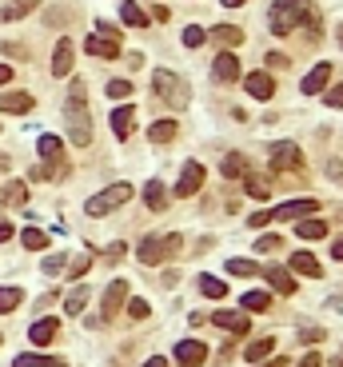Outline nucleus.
<instances>
[{
	"instance_id": "nucleus-1",
	"label": "nucleus",
	"mask_w": 343,
	"mask_h": 367,
	"mask_svg": "<svg viewBox=\"0 0 343 367\" xmlns=\"http://www.w3.org/2000/svg\"><path fill=\"white\" fill-rule=\"evenodd\" d=\"M68 136L76 148L92 144V120H88V100H84V84L76 80L68 92Z\"/></svg>"
},
{
	"instance_id": "nucleus-2",
	"label": "nucleus",
	"mask_w": 343,
	"mask_h": 367,
	"mask_svg": "<svg viewBox=\"0 0 343 367\" xmlns=\"http://www.w3.org/2000/svg\"><path fill=\"white\" fill-rule=\"evenodd\" d=\"M307 8H311V0H276V4H271V16H268L271 32H276V37H292L295 28L304 25Z\"/></svg>"
},
{
	"instance_id": "nucleus-3",
	"label": "nucleus",
	"mask_w": 343,
	"mask_h": 367,
	"mask_svg": "<svg viewBox=\"0 0 343 367\" xmlns=\"http://www.w3.org/2000/svg\"><path fill=\"white\" fill-rule=\"evenodd\" d=\"M156 96L164 100V104H172V108H184L188 104V84H184V76H176L172 68H156Z\"/></svg>"
},
{
	"instance_id": "nucleus-4",
	"label": "nucleus",
	"mask_w": 343,
	"mask_h": 367,
	"mask_svg": "<svg viewBox=\"0 0 343 367\" xmlns=\"http://www.w3.org/2000/svg\"><path fill=\"white\" fill-rule=\"evenodd\" d=\"M176 252H180V236H148L144 244H140V264L156 268V264H164Z\"/></svg>"
},
{
	"instance_id": "nucleus-5",
	"label": "nucleus",
	"mask_w": 343,
	"mask_h": 367,
	"mask_svg": "<svg viewBox=\"0 0 343 367\" xmlns=\"http://www.w3.org/2000/svg\"><path fill=\"white\" fill-rule=\"evenodd\" d=\"M132 200V184H112V188H104V192H96V196L84 204L88 216H104V212L120 208V204H128Z\"/></svg>"
},
{
	"instance_id": "nucleus-6",
	"label": "nucleus",
	"mask_w": 343,
	"mask_h": 367,
	"mask_svg": "<svg viewBox=\"0 0 343 367\" xmlns=\"http://www.w3.org/2000/svg\"><path fill=\"white\" fill-rule=\"evenodd\" d=\"M268 160H271V168H280V172H299L304 168V152H299V144H292V140L271 144Z\"/></svg>"
},
{
	"instance_id": "nucleus-7",
	"label": "nucleus",
	"mask_w": 343,
	"mask_h": 367,
	"mask_svg": "<svg viewBox=\"0 0 343 367\" xmlns=\"http://www.w3.org/2000/svg\"><path fill=\"white\" fill-rule=\"evenodd\" d=\"M208 359V347L200 340H184V343H176V363L180 367H200Z\"/></svg>"
},
{
	"instance_id": "nucleus-8",
	"label": "nucleus",
	"mask_w": 343,
	"mask_h": 367,
	"mask_svg": "<svg viewBox=\"0 0 343 367\" xmlns=\"http://www.w3.org/2000/svg\"><path fill=\"white\" fill-rule=\"evenodd\" d=\"M200 184H204V168H200L196 160H188L184 172H180V184H176V196H196Z\"/></svg>"
},
{
	"instance_id": "nucleus-9",
	"label": "nucleus",
	"mask_w": 343,
	"mask_h": 367,
	"mask_svg": "<svg viewBox=\"0 0 343 367\" xmlns=\"http://www.w3.org/2000/svg\"><path fill=\"white\" fill-rule=\"evenodd\" d=\"M124 300H128V283H124V280H112V283H108V292H104V300H100V311H104V319L116 316Z\"/></svg>"
},
{
	"instance_id": "nucleus-10",
	"label": "nucleus",
	"mask_w": 343,
	"mask_h": 367,
	"mask_svg": "<svg viewBox=\"0 0 343 367\" xmlns=\"http://www.w3.org/2000/svg\"><path fill=\"white\" fill-rule=\"evenodd\" d=\"M319 204L316 200H292V204H280L276 212H268L271 220H304V216H311Z\"/></svg>"
},
{
	"instance_id": "nucleus-11",
	"label": "nucleus",
	"mask_w": 343,
	"mask_h": 367,
	"mask_svg": "<svg viewBox=\"0 0 343 367\" xmlns=\"http://www.w3.org/2000/svg\"><path fill=\"white\" fill-rule=\"evenodd\" d=\"M287 271H295V276H307V280H319V276H323V268H319V259L311 256V252H295V256L287 259Z\"/></svg>"
},
{
	"instance_id": "nucleus-12",
	"label": "nucleus",
	"mask_w": 343,
	"mask_h": 367,
	"mask_svg": "<svg viewBox=\"0 0 343 367\" xmlns=\"http://www.w3.org/2000/svg\"><path fill=\"white\" fill-rule=\"evenodd\" d=\"M212 323L224 331H232V335H247V328H252V323H247V311H216Z\"/></svg>"
},
{
	"instance_id": "nucleus-13",
	"label": "nucleus",
	"mask_w": 343,
	"mask_h": 367,
	"mask_svg": "<svg viewBox=\"0 0 343 367\" xmlns=\"http://www.w3.org/2000/svg\"><path fill=\"white\" fill-rule=\"evenodd\" d=\"M212 72H216V80H224V84H232L235 76H244L240 72V56H235V52H220L216 64H212Z\"/></svg>"
},
{
	"instance_id": "nucleus-14",
	"label": "nucleus",
	"mask_w": 343,
	"mask_h": 367,
	"mask_svg": "<svg viewBox=\"0 0 343 367\" xmlns=\"http://www.w3.org/2000/svg\"><path fill=\"white\" fill-rule=\"evenodd\" d=\"M264 280H268L280 295H292V292H295V280H292V271H287V268H276V264H268V268H264Z\"/></svg>"
},
{
	"instance_id": "nucleus-15",
	"label": "nucleus",
	"mask_w": 343,
	"mask_h": 367,
	"mask_svg": "<svg viewBox=\"0 0 343 367\" xmlns=\"http://www.w3.org/2000/svg\"><path fill=\"white\" fill-rule=\"evenodd\" d=\"M244 88L252 92L256 100H271V92H276V80H271L268 72H252V76H244Z\"/></svg>"
},
{
	"instance_id": "nucleus-16",
	"label": "nucleus",
	"mask_w": 343,
	"mask_h": 367,
	"mask_svg": "<svg viewBox=\"0 0 343 367\" xmlns=\"http://www.w3.org/2000/svg\"><path fill=\"white\" fill-rule=\"evenodd\" d=\"M331 80V64H316L311 72L304 76V96H316V92H323Z\"/></svg>"
},
{
	"instance_id": "nucleus-17",
	"label": "nucleus",
	"mask_w": 343,
	"mask_h": 367,
	"mask_svg": "<svg viewBox=\"0 0 343 367\" xmlns=\"http://www.w3.org/2000/svg\"><path fill=\"white\" fill-rule=\"evenodd\" d=\"M0 112L25 116V112H32V96H28V92H4V96H0Z\"/></svg>"
},
{
	"instance_id": "nucleus-18",
	"label": "nucleus",
	"mask_w": 343,
	"mask_h": 367,
	"mask_svg": "<svg viewBox=\"0 0 343 367\" xmlns=\"http://www.w3.org/2000/svg\"><path fill=\"white\" fill-rule=\"evenodd\" d=\"M84 49L92 52V56H108V60H112V56H120V40L100 37V32H96V37H88V40H84Z\"/></svg>"
},
{
	"instance_id": "nucleus-19",
	"label": "nucleus",
	"mask_w": 343,
	"mask_h": 367,
	"mask_svg": "<svg viewBox=\"0 0 343 367\" xmlns=\"http://www.w3.org/2000/svg\"><path fill=\"white\" fill-rule=\"evenodd\" d=\"M72 72V40H60L52 52V76H68Z\"/></svg>"
},
{
	"instance_id": "nucleus-20",
	"label": "nucleus",
	"mask_w": 343,
	"mask_h": 367,
	"mask_svg": "<svg viewBox=\"0 0 343 367\" xmlns=\"http://www.w3.org/2000/svg\"><path fill=\"white\" fill-rule=\"evenodd\" d=\"M144 204L152 212H164V208H168V188H164L160 180H148L144 184Z\"/></svg>"
},
{
	"instance_id": "nucleus-21",
	"label": "nucleus",
	"mask_w": 343,
	"mask_h": 367,
	"mask_svg": "<svg viewBox=\"0 0 343 367\" xmlns=\"http://www.w3.org/2000/svg\"><path fill=\"white\" fill-rule=\"evenodd\" d=\"M208 40H216V44H224V49H232V44H244V32L235 25H216L208 32Z\"/></svg>"
},
{
	"instance_id": "nucleus-22",
	"label": "nucleus",
	"mask_w": 343,
	"mask_h": 367,
	"mask_svg": "<svg viewBox=\"0 0 343 367\" xmlns=\"http://www.w3.org/2000/svg\"><path fill=\"white\" fill-rule=\"evenodd\" d=\"M40 0H8V4L0 8V25H4V20H20V16H28Z\"/></svg>"
},
{
	"instance_id": "nucleus-23",
	"label": "nucleus",
	"mask_w": 343,
	"mask_h": 367,
	"mask_svg": "<svg viewBox=\"0 0 343 367\" xmlns=\"http://www.w3.org/2000/svg\"><path fill=\"white\" fill-rule=\"evenodd\" d=\"M120 20H124L128 28H144V25H148V13L140 8V4H136V0H124V4H120Z\"/></svg>"
},
{
	"instance_id": "nucleus-24",
	"label": "nucleus",
	"mask_w": 343,
	"mask_h": 367,
	"mask_svg": "<svg viewBox=\"0 0 343 367\" xmlns=\"http://www.w3.org/2000/svg\"><path fill=\"white\" fill-rule=\"evenodd\" d=\"M295 236H299V240H323V236H328V224L304 216V220L295 224Z\"/></svg>"
},
{
	"instance_id": "nucleus-25",
	"label": "nucleus",
	"mask_w": 343,
	"mask_h": 367,
	"mask_svg": "<svg viewBox=\"0 0 343 367\" xmlns=\"http://www.w3.org/2000/svg\"><path fill=\"white\" fill-rule=\"evenodd\" d=\"M28 335H32V343H37V347H44V343H52V335H56V319H37V323H32V328H28Z\"/></svg>"
},
{
	"instance_id": "nucleus-26",
	"label": "nucleus",
	"mask_w": 343,
	"mask_h": 367,
	"mask_svg": "<svg viewBox=\"0 0 343 367\" xmlns=\"http://www.w3.org/2000/svg\"><path fill=\"white\" fill-rule=\"evenodd\" d=\"M132 120H136V112L124 104V108L112 112V132L120 136V140H128V132H132Z\"/></svg>"
},
{
	"instance_id": "nucleus-27",
	"label": "nucleus",
	"mask_w": 343,
	"mask_h": 367,
	"mask_svg": "<svg viewBox=\"0 0 343 367\" xmlns=\"http://www.w3.org/2000/svg\"><path fill=\"white\" fill-rule=\"evenodd\" d=\"M37 148H40V156L48 160V164H60V156H64V144L56 140V136H40V140H37Z\"/></svg>"
},
{
	"instance_id": "nucleus-28",
	"label": "nucleus",
	"mask_w": 343,
	"mask_h": 367,
	"mask_svg": "<svg viewBox=\"0 0 343 367\" xmlns=\"http://www.w3.org/2000/svg\"><path fill=\"white\" fill-rule=\"evenodd\" d=\"M271 352H276V340L268 335V340H256V343H252V347L244 352V359H247V363H264Z\"/></svg>"
},
{
	"instance_id": "nucleus-29",
	"label": "nucleus",
	"mask_w": 343,
	"mask_h": 367,
	"mask_svg": "<svg viewBox=\"0 0 343 367\" xmlns=\"http://www.w3.org/2000/svg\"><path fill=\"white\" fill-rule=\"evenodd\" d=\"M224 176H228V180H244V176H247V160L240 156V152L224 156Z\"/></svg>"
},
{
	"instance_id": "nucleus-30",
	"label": "nucleus",
	"mask_w": 343,
	"mask_h": 367,
	"mask_svg": "<svg viewBox=\"0 0 343 367\" xmlns=\"http://www.w3.org/2000/svg\"><path fill=\"white\" fill-rule=\"evenodd\" d=\"M0 200H4V204H13V208H20V204H25L28 200V188L20 180H13V184H4V192H0Z\"/></svg>"
},
{
	"instance_id": "nucleus-31",
	"label": "nucleus",
	"mask_w": 343,
	"mask_h": 367,
	"mask_svg": "<svg viewBox=\"0 0 343 367\" xmlns=\"http://www.w3.org/2000/svg\"><path fill=\"white\" fill-rule=\"evenodd\" d=\"M172 136H176V120H156L148 128V140H156V144H168Z\"/></svg>"
},
{
	"instance_id": "nucleus-32",
	"label": "nucleus",
	"mask_w": 343,
	"mask_h": 367,
	"mask_svg": "<svg viewBox=\"0 0 343 367\" xmlns=\"http://www.w3.org/2000/svg\"><path fill=\"white\" fill-rule=\"evenodd\" d=\"M84 304H88V288H72V292H68V300H64V311H68V316H80V311H84Z\"/></svg>"
},
{
	"instance_id": "nucleus-33",
	"label": "nucleus",
	"mask_w": 343,
	"mask_h": 367,
	"mask_svg": "<svg viewBox=\"0 0 343 367\" xmlns=\"http://www.w3.org/2000/svg\"><path fill=\"white\" fill-rule=\"evenodd\" d=\"M20 244H25L28 252H40V247H48V236L40 232V228H25V232H20Z\"/></svg>"
},
{
	"instance_id": "nucleus-34",
	"label": "nucleus",
	"mask_w": 343,
	"mask_h": 367,
	"mask_svg": "<svg viewBox=\"0 0 343 367\" xmlns=\"http://www.w3.org/2000/svg\"><path fill=\"white\" fill-rule=\"evenodd\" d=\"M20 300H25V292H20V288H0V316H4V311H16V307H20Z\"/></svg>"
},
{
	"instance_id": "nucleus-35",
	"label": "nucleus",
	"mask_w": 343,
	"mask_h": 367,
	"mask_svg": "<svg viewBox=\"0 0 343 367\" xmlns=\"http://www.w3.org/2000/svg\"><path fill=\"white\" fill-rule=\"evenodd\" d=\"M268 307H271L268 292H247L244 295V311H268Z\"/></svg>"
},
{
	"instance_id": "nucleus-36",
	"label": "nucleus",
	"mask_w": 343,
	"mask_h": 367,
	"mask_svg": "<svg viewBox=\"0 0 343 367\" xmlns=\"http://www.w3.org/2000/svg\"><path fill=\"white\" fill-rule=\"evenodd\" d=\"M200 292L212 295V300H224L228 288H224V280H216V276H200Z\"/></svg>"
},
{
	"instance_id": "nucleus-37",
	"label": "nucleus",
	"mask_w": 343,
	"mask_h": 367,
	"mask_svg": "<svg viewBox=\"0 0 343 367\" xmlns=\"http://www.w3.org/2000/svg\"><path fill=\"white\" fill-rule=\"evenodd\" d=\"M204 40H208V32H204L200 25H188V28H184V44H188V49H200Z\"/></svg>"
},
{
	"instance_id": "nucleus-38",
	"label": "nucleus",
	"mask_w": 343,
	"mask_h": 367,
	"mask_svg": "<svg viewBox=\"0 0 343 367\" xmlns=\"http://www.w3.org/2000/svg\"><path fill=\"white\" fill-rule=\"evenodd\" d=\"M13 367H52L48 355H16Z\"/></svg>"
},
{
	"instance_id": "nucleus-39",
	"label": "nucleus",
	"mask_w": 343,
	"mask_h": 367,
	"mask_svg": "<svg viewBox=\"0 0 343 367\" xmlns=\"http://www.w3.org/2000/svg\"><path fill=\"white\" fill-rule=\"evenodd\" d=\"M228 271H232V276H256V264H252V259H228Z\"/></svg>"
},
{
	"instance_id": "nucleus-40",
	"label": "nucleus",
	"mask_w": 343,
	"mask_h": 367,
	"mask_svg": "<svg viewBox=\"0 0 343 367\" xmlns=\"http://www.w3.org/2000/svg\"><path fill=\"white\" fill-rule=\"evenodd\" d=\"M108 96H112V100L132 96V84H128V80H108Z\"/></svg>"
},
{
	"instance_id": "nucleus-41",
	"label": "nucleus",
	"mask_w": 343,
	"mask_h": 367,
	"mask_svg": "<svg viewBox=\"0 0 343 367\" xmlns=\"http://www.w3.org/2000/svg\"><path fill=\"white\" fill-rule=\"evenodd\" d=\"M64 268L72 271V280H76V276H84V271L92 268V259H88V256H76V259H68V264H64Z\"/></svg>"
},
{
	"instance_id": "nucleus-42",
	"label": "nucleus",
	"mask_w": 343,
	"mask_h": 367,
	"mask_svg": "<svg viewBox=\"0 0 343 367\" xmlns=\"http://www.w3.org/2000/svg\"><path fill=\"white\" fill-rule=\"evenodd\" d=\"M247 196L268 200V184H264V180H256V176H247Z\"/></svg>"
},
{
	"instance_id": "nucleus-43",
	"label": "nucleus",
	"mask_w": 343,
	"mask_h": 367,
	"mask_svg": "<svg viewBox=\"0 0 343 367\" xmlns=\"http://www.w3.org/2000/svg\"><path fill=\"white\" fill-rule=\"evenodd\" d=\"M148 311H152V307H148L144 300H132V304H128V316L132 319H148Z\"/></svg>"
},
{
	"instance_id": "nucleus-44",
	"label": "nucleus",
	"mask_w": 343,
	"mask_h": 367,
	"mask_svg": "<svg viewBox=\"0 0 343 367\" xmlns=\"http://www.w3.org/2000/svg\"><path fill=\"white\" fill-rule=\"evenodd\" d=\"M280 247V236H259L256 240V252H276Z\"/></svg>"
},
{
	"instance_id": "nucleus-45",
	"label": "nucleus",
	"mask_w": 343,
	"mask_h": 367,
	"mask_svg": "<svg viewBox=\"0 0 343 367\" xmlns=\"http://www.w3.org/2000/svg\"><path fill=\"white\" fill-rule=\"evenodd\" d=\"M328 108H343V80L328 92Z\"/></svg>"
},
{
	"instance_id": "nucleus-46",
	"label": "nucleus",
	"mask_w": 343,
	"mask_h": 367,
	"mask_svg": "<svg viewBox=\"0 0 343 367\" xmlns=\"http://www.w3.org/2000/svg\"><path fill=\"white\" fill-rule=\"evenodd\" d=\"M64 264H68L64 256H48V259H44V271H48V276H56V271H64Z\"/></svg>"
},
{
	"instance_id": "nucleus-47",
	"label": "nucleus",
	"mask_w": 343,
	"mask_h": 367,
	"mask_svg": "<svg viewBox=\"0 0 343 367\" xmlns=\"http://www.w3.org/2000/svg\"><path fill=\"white\" fill-rule=\"evenodd\" d=\"M96 32H100V37H112V40H120V28H112L108 20H100V25H96Z\"/></svg>"
},
{
	"instance_id": "nucleus-48",
	"label": "nucleus",
	"mask_w": 343,
	"mask_h": 367,
	"mask_svg": "<svg viewBox=\"0 0 343 367\" xmlns=\"http://www.w3.org/2000/svg\"><path fill=\"white\" fill-rule=\"evenodd\" d=\"M299 340H304V343H319V340H323V331H319V328H307V331H299Z\"/></svg>"
},
{
	"instance_id": "nucleus-49",
	"label": "nucleus",
	"mask_w": 343,
	"mask_h": 367,
	"mask_svg": "<svg viewBox=\"0 0 343 367\" xmlns=\"http://www.w3.org/2000/svg\"><path fill=\"white\" fill-rule=\"evenodd\" d=\"M319 363H323V359H319V352H307L304 359H299V363H295V367H319Z\"/></svg>"
},
{
	"instance_id": "nucleus-50",
	"label": "nucleus",
	"mask_w": 343,
	"mask_h": 367,
	"mask_svg": "<svg viewBox=\"0 0 343 367\" xmlns=\"http://www.w3.org/2000/svg\"><path fill=\"white\" fill-rule=\"evenodd\" d=\"M268 64H271V68H287V56H280V52H271V56H268Z\"/></svg>"
},
{
	"instance_id": "nucleus-51",
	"label": "nucleus",
	"mask_w": 343,
	"mask_h": 367,
	"mask_svg": "<svg viewBox=\"0 0 343 367\" xmlns=\"http://www.w3.org/2000/svg\"><path fill=\"white\" fill-rule=\"evenodd\" d=\"M264 224H271V216L268 212H256V216H252V228H264Z\"/></svg>"
},
{
	"instance_id": "nucleus-52",
	"label": "nucleus",
	"mask_w": 343,
	"mask_h": 367,
	"mask_svg": "<svg viewBox=\"0 0 343 367\" xmlns=\"http://www.w3.org/2000/svg\"><path fill=\"white\" fill-rule=\"evenodd\" d=\"M4 240H13V224L8 220H0V244H4Z\"/></svg>"
},
{
	"instance_id": "nucleus-53",
	"label": "nucleus",
	"mask_w": 343,
	"mask_h": 367,
	"mask_svg": "<svg viewBox=\"0 0 343 367\" xmlns=\"http://www.w3.org/2000/svg\"><path fill=\"white\" fill-rule=\"evenodd\" d=\"M120 256H124V244H112V247H108V264H116Z\"/></svg>"
},
{
	"instance_id": "nucleus-54",
	"label": "nucleus",
	"mask_w": 343,
	"mask_h": 367,
	"mask_svg": "<svg viewBox=\"0 0 343 367\" xmlns=\"http://www.w3.org/2000/svg\"><path fill=\"white\" fill-rule=\"evenodd\" d=\"M13 80V64H0V84H8Z\"/></svg>"
},
{
	"instance_id": "nucleus-55",
	"label": "nucleus",
	"mask_w": 343,
	"mask_h": 367,
	"mask_svg": "<svg viewBox=\"0 0 343 367\" xmlns=\"http://www.w3.org/2000/svg\"><path fill=\"white\" fill-rule=\"evenodd\" d=\"M256 367H287V359H283V355H276V359H268V363H256Z\"/></svg>"
},
{
	"instance_id": "nucleus-56",
	"label": "nucleus",
	"mask_w": 343,
	"mask_h": 367,
	"mask_svg": "<svg viewBox=\"0 0 343 367\" xmlns=\"http://www.w3.org/2000/svg\"><path fill=\"white\" fill-rule=\"evenodd\" d=\"M144 367H168V359H164V355H152V359H148Z\"/></svg>"
},
{
	"instance_id": "nucleus-57",
	"label": "nucleus",
	"mask_w": 343,
	"mask_h": 367,
	"mask_svg": "<svg viewBox=\"0 0 343 367\" xmlns=\"http://www.w3.org/2000/svg\"><path fill=\"white\" fill-rule=\"evenodd\" d=\"M331 259H343V240H335V244H331Z\"/></svg>"
},
{
	"instance_id": "nucleus-58",
	"label": "nucleus",
	"mask_w": 343,
	"mask_h": 367,
	"mask_svg": "<svg viewBox=\"0 0 343 367\" xmlns=\"http://www.w3.org/2000/svg\"><path fill=\"white\" fill-rule=\"evenodd\" d=\"M240 4H244V0H224V8H240Z\"/></svg>"
},
{
	"instance_id": "nucleus-59",
	"label": "nucleus",
	"mask_w": 343,
	"mask_h": 367,
	"mask_svg": "<svg viewBox=\"0 0 343 367\" xmlns=\"http://www.w3.org/2000/svg\"><path fill=\"white\" fill-rule=\"evenodd\" d=\"M335 40H339V44H343V25H339V28H335Z\"/></svg>"
},
{
	"instance_id": "nucleus-60",
	"label": "nucleus",
	"mask_w": 343,
	"mask_h": 367,
	"mask_svg": "<svg viewBox=\"0 0 343 367\" xmlns=\"http://www.w3.org/2000/svg\"><path fill=\"white\" fill-rule=\"evenodd\" d=\"M52 367H68V363H60V359H52Z\"/></svg>"
}]
</instances>
